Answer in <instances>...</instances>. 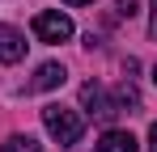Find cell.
<instances>
[{
  "instance_id": "obj_1",
  "label": "cell",
  "mask_w": 157,
  "mask_h": 152,
  "mask_svg": "<svg viewBox=\"0 0 157 152\" xmlns=\"http://www.w3.org/2000/svg\"><path fill=\"white\" fill-rule=\"evenodd\" d=\"M43 127L51 131V139L59 148H72V144H81V135H85V118H81L77 110H68V106H43Z\"/></svg>"
},
{
  "instance_id": "obj_2",
  "label": "cell",
  "mask_w": 157,
  "mask_h": 152,
  "mask_svg": "<svg viewBox=\"0 0 157 152\" xmlns=\"http://www.w3.org/2000/svg\"><path fill=\"white\" fill-rule=\"evenodd\" d=\"M77 34V25L68 13H38L34 17V38L38 42H68Z\"/></svg>"
},
{
  "instance_id": "obj_3",
  "label": "cell",
  "mask_w": 157,
  "mask_h": 152,
  "mask_svg": "<svg viewBox=\"0 0 157 152\" xmlns=\"http://www.w3.org/2000/svg\"><path fill=\"white\" fill-rule=\"evenodd\" d=\"M81 106H85V114H94V118H102V123H110V118L119 114V101L110 97L98 80H85V85H81Z\"/></svg>"
},
{
  "instance_id": "obj_4",
  "label": "cell",
  "mask_w": 157,
  "mask_h": 152,
  "mask_svg": "<svg viewBox=\"0 0 157 152\" xmlns=\"http://www.w3.org/2000/svg\"><path fill=\"white\" fill-rule=\"evenodd\" d=\"M26 55V34L13 25H0V63H17Z\"/></svg>"
},
{
  "instance_id": "obj_5",
  "label": "cell",
  "mask_w": 157,
  "mask_h": 152,
  "mask_svg": "<svg viewBox=\"0 0 157 152\" xmlns=\"http://www.w3.org/2000/svg\"><path fill=\"white\" fill-rule=\"evenodd\" d=\"M94 152H136V135H132V131H115V127H110L102 139L94 144Z\"/></svg>"
},
{
  "instance_id": "obj_6",
  "label": "cell",
  "mask_w": 157,
  "mask_h": 152,
  "mask_svg": "<svg viewBox=\"0 0 157 152\" xmlns=\"http://www.w3.org/2000/svg\"><path fill=\"white\" fill-rule=\"evenodd\" d=\"M64 63H43V68H38V72H34V89H43V93H47V89H59V85H64Z\"/></svg>"
},
{
  "instance_id": "obj_7",
  "label": "cell",
  "mask_w": 157,
  "mask_h": 152,
  "mask_svg": "<svg viewBox=\"0 0 157 152\" xmlns=\"http://www.w3.org/2000/svg\"><path fill=\"white\" fill-rule=\"evenodd\" d=\"M0 152H43V144H38L34 135H9V139L0 144Z\"/></svg>"
},
{
  "instance_id": "obj_8",
  "label": "cell",
  "mask_w": 157,
  "mask_h": 152,
  "mask_svg": "<svg viewBox=\"0 0 157 152\" xmlns=\"http://www.w3.org/2000/svg\"><path fill=\"white\" fill-rule=\"evenodd\" d=\"M115 13L119 17H136L140 13V0H115Z\"/></svg>"
},
{
  "instance_id": "obj_9",
  "label": "cell",
  "mask_w": 157,
  "mask_h": 152,
  "mask_svg": "<svg viewBox=\"0 0 157 152\" xmlns=\"http://www.w3.org/2000/svg\"><path fill=\"white\" fill-rule=\"evenodd\" d=\"M149 152H157V123L149 127Z\"/></svg>"
},
{
  "instance_id": "obj_10",
  "label": "cell",
  "mask_w": 157,
  "mask_h": 152,
  "mask_svg": "<svg viewBox=\"0 0 157 152\" xmlns=\"http://www.w3.org/2000/svg\"><path fill=\"white\" fill-rule=\"evenodd\" d=\"M64 4H72V9H81V4H94V0H64Z\"/></svg>"
},
{
  "instance_id": "obj_11",
  "label": "cell",
  "mask_w": 157,
  "mask_h": 152,
  "mask_svg": "<svg viewBox=\"0 0 157 152\" xmlns=\"http://www.w3.org/2000/svg\"><path fill=\"white\" fill-rule=\"evenodd\" d=\"M153 38H157V0H153Z\"/></svg>"
},
{
  "instance_id": "obj_12",
  "label": "cell",
  "mask_w": 157,
  "mask_h": 152,
  "mask_svg": "<svg viewBox=\"0 0 157 152\" xmlns=\"http://www.w3.org/2000/svg\"><path fill=\"white\" fill-rule=\"evenodd\" d=\"M153 85H157V63H153Z\"/></svg>"
}]
</instances>
